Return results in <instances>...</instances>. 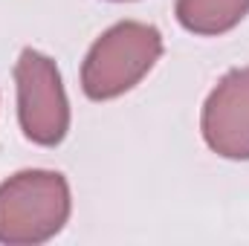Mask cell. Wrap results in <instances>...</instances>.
I'll list each match as a JSON object with an SVG mask.
<instances>
[{
    "label": "cell",
    "mask_w": 249,
    "mask_h": 246,
    "mask_svg": "<svg viewBox=\"0 0 249 246\" xmlns=\"http://www.w3.org/2000/svg\"><path fill=\"white\" fill-rule=\"evenodd\" d=\"M70 185L58 171H20L0 183V244L35 246L70 220Z\"/></svg>",
    "instance_id": "1"
},
{
    "label": "cell",
    "mask_w": 249,
    "mask_h": 246,
    "mask_svg": "<svg viewBox=\"0 0 249 246\" xmlns=\"http://www.w3.org/2000/svg\"><path fill=\"white\" fill-rule=\"evenodd\" d=\"M162 55V35L151 23L122 20L110 26L87 53L81 67V90L107 102L133 90Z\"/></svg>",
    "instance_id": "2"
},
{
    "label": "cell",
    "mask_w": 249,
    "mask_h": 246,
    "mask_svg": "<svg viewBox=\"0 0 249 246\" xmlns=\"http://www.w3.org/2000/svg\"><path fill=\"white\" fill-rule=\"evenodd\" d=\"M249 15V0H177V20L194 35L232 32Z\"/></svg>",
    "instance_id": "5"
},
{
    "label": "cell",
    "mask_w": 249,
    "mask_h": 246,
    "mask_svg": "<svg viewBox=\"0 0 249 246\" xmlns=\"http://www.w3.org/2000/svg\"><path fill=\"white\" fill-rule=\"evenodd\" d=\"M203 139L223 159H249V67L226 72L203 105Z\"/></svg>",
    "instance_id": "4"
},
{
    "label": "cell",
    "mask_w": 249,
    "mask_h": 246,
    "mask_svg": "<svg viewBox=\"0 0 249 246\" xmlns=\"http://www.w3.org/2000/svg\"><path fill=\"white\" fill-rule=\"evenodd\" d=\"M15 84L23 136L35 145H58L70 130V102L55 61L38 50H23L15 64Z\"/></svg>",
    "instance_id": "3"
}]
</instances>
